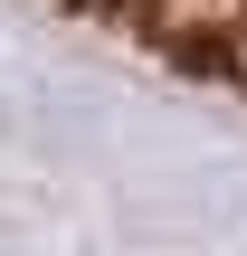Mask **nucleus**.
I'll return each mask as SVG.
<instances>
[{"mask_svg": "<svg viewBox=\"0 0 247 256\" xmlns=\"http://www.w3.org/2000/svg\"><path fill=\"white\" fill-rule=\"evenodd\" d=\"M67 10L105 19L114 38H133L152 57H171L200 86L247 95V0H67Z\"/></svg>", "mask_w": 247, "mask_h": 256, "instance_id": "1", "label": "nucleus"}]
</instances>
